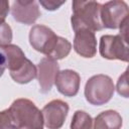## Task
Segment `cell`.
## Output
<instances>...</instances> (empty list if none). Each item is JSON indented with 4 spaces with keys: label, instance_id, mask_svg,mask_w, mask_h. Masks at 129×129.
Wrapping results in <instances>:
<instances>
[{
    "label": "cell",
    "instance_id": "1",
    "mask_svg": "<svg viewBox=\"0 0 129 129\" xmlns=\"http://www.w3.org/2000/svg\"><path fill=\"white\" fill-rule=\"evenodd\" d=\"M72 7L71 22L74 31L79 28H88L95 32L104 28L100 15L102 4L96 1L76 0L73 1Z\"/></svg>",
    "mask_w": 129,
    "mask_h": 129
},
{
    "label": "cell",
    "instance_id": "2",
    "mask_svg": "<svg viewBox=\"0 0 129 129\" xmlns=\"http://www.w3.org/2000/svg\"><path fill=\"white\" fill-rule=\"evenodd\" d=\"M9 110L18 129H43L41 111L32 101L24 98L16 99Z\"/></svg>",
    "mask_w": 129,
    "mask_h": 129
},
{
    "label": "cell",
    "instance_id": "3",
    "mask_svg": "<svg viewBox=\"0 0 129 129\" xmlns=\"http://www.w3.org/2000/svg\"><path fill=\"white\" fill-rule=\"evenodd\" d=\"M115 87L112 79L107 75H96L91 77L85 86L86 100L95 106L108 103L113 97Z\"/></svg>",
    "mask_w": 129,
    "mask_h": 129
},
{
    "label": "cell",
    "instance_id": "4",
    "mask_svg": "<svg viewBox=\"0 0 129 129\" xmlns=\"http://www.w3.org/2000/svg\"><path fill=\"white\" fill-rule=\"evenodd\" d=\"M100 15L104 28H120L123 22L128 18V5L122 0L109 1L102 5Z\"/></svg>",
    "mask_w": 129,
    "mask_h": 129
},
{
    "label": "cell",
    "instance_id": "5",
    "mask_svg": "<svg viewBox=\"0 0 129 129\" xmlns=\"http://www.w3.org/2000/svg\"><path fill=\"white\" fill-rule=\"evenodd\" d=\"M100 54L107 59H119L128 61V45L120 34L117 35H103L100 39L99 45Z\"/></svg>",
    "mask_w": 129,
    "mask_h": 129
},
{
    "label": "cell",
    "instance_id": "6",
    "mask_svg": "<svg viewBox=\"0 0 129 129\" xmlns=\"http://www.w3.org/2000/svg\"><path fill=\"white\" fill-rule=\"evenodd\" d=\"M58 36L47 26L36 24L29 31V43L36 51L48 56L54 48Z\"/></svg>",
    "mask_w": 129,
    "mask_h": 129
},
{
    "label": "cell",
    "instance_id": "7",
    "mask_svg": "<svg viewBox=\"0 0 129 129\" xmlns=\"http://www.w3.org/2000/svg\"><path fill=\"white\" fill-rule=\"evenodd\" d=\"M68 103L61 100H52L41 110L43 125L47 129H60L69 113Z\"/></svg>",
    "mask_w": 129,
    "mask_h": 129
},
{
    "label": "cell",
    "instance_id": "8",
    "mask_svg": "<svg viewBox=\"0 0 129 129\" xmlns=\"http://www.w3.org/2000/svg\"><path fill=\"white\" fill-rule=\"evenodd\" d=\"M37 80L39 85V91L43 94L48 93L55 81V78L59 72V66L56 60L43 57L37 64Z\"/></svg>",
    "mask_w": 129,
    "mask_h": 129
},
{
    "label": "cell",
    "instance_id": "9",
    "mask_svg": "<svg viewBox=\"0 0 129 129\" xmlns=\"http://www.w3.org/2000/svg\"><path fill=\"white\" fill-rule=\"evenodd\" d=\"M74 49L83 57H94L97 53V39L95 32L88 28H79L75 30Z\"/></svg>",
    "mask_w": 129,
    "mask_h": 129
},
{
    "label": "cell",
    "instance_id": "10",
    "mask_svg": "<svg viewBox=\"0 0 129 129\" xmlns=\"http://www.w3.org/2000/svg\"><path fill=\"white\" fill-rule=\"evenodd\" d=\"M11 14L17 22L30 25L38 19L40 11L36 1L16 0L11 5Z\"/></svg>",
    "mask_w": 129,
    "mask_h": 129
},
{
    "label": "cell",
    "instance_id": "11",
    "mask_svg": "<svg viewBox=\"0 0 129 129\" xmlns=\"http://www.w3.org/2000/svg\"><path fill=\"white\" fill-rule=\"evenodd\" d=\"M80 75L73 70L59 71L54 81L57 91L66 97L76 96L80 89Z\"/></svg>",
    "mask_w": 129,
    "mask_h": 129
},
{
    "label": "cell",
    "instance_id": "12",
    "mask_svg": "<svg viewBox=\"0 0 129 129\" xmlns=\"http://www.w3.org/2000/svg\"><path fill=\"white\" fill-rule=\"evenodd\" d=\"M122 117L114 110L101 112L93 119L91 129H121Z\"/></svg>",
    "mask_w": 129,
    "mask_h": 129
},
{
    "label": "cell",
    "instance_id": "13",
    "mask_svg": "<svg viewBox=\"0 0 129 129\" xmlns=\"http://www.w3.org/2000/svg\"><path fill=\"white\" fill-rule=\"evenodd\" d=\"M1 52L5 56L6 67L9 69L10 73L19 70L26 60L24 52L16 44H9L1 47Z\"/></svg>",
    "mask_w": 129,
    "mask_h": 129
},
{
    "label": "cell",
    "instance_id": "14",
    "mask_svg": "<svg viewBox=\"0 0 129 129\" xmlns=\"http://www.w3.org/2000/svg\"><path fill=\"white\" fill-rule=\"evenodd\" d=\"M36 76H37V69L28 58H26L25 62L22 64V67L19 70L10 73V77L12 78V80L22 85L28 84L33 79H35Z\"/></svg>",
    "mask_w": 129,
    "mask_h": 129
},
{
    "label": "cell",
    "instance_id": "15",
    "mask_svg": "<svg viewBox=\"0 0 129 129\" xmlns=\"http://www.w3.org/2000/svg\"><path fill=\"white\" fill-rule=\"evenodd\" d=\"M71 49H72V44H71V42H70L68 39L63 38V37L58 36L54 48L52 49V51L50 52V54H49L47 57L52 58V59H54V60L61 59V58H63V57H66V56L69 55Z\"/></svg>",
    "mask_w": 129,
    "mask_h": 129
},
{
    "label": "cell",
    "instance_id": "16",
    "mask_svg": "<svg viewBox=\"0 0 129 129\" xmlns=\"http://www.w3.org/2000/svg\"><path fill=\"white\" fill-rule=\"evenodd\" d=\"M92 123L93 119L88 113L78 110L73 116L71 122V129H91Z\"/></svg>",
    "mask_w": 129,
    "mask_h": 129
},
{
    "label": "cell",
    "instance_id": "17",
    "mask_svg": "<svg viewBox=\"0 0 129 129\" xmlns=\"http://www.w3.org/2000/svg\"><path fill=\"white\" fill-rule=\"evenodd\" d=\"M0 129H18L9 108L0 112Z\"/></svg>",
    "mask_w": 129,
    "mask_h": 129
},
{
    "label": "cell",
    "instance_id": "18",
    "mask_svg": "<svg viewBox=\"0 0 129 129\" xmlns=\"http://www.w3.org/2000/svg\"><path fill=\"white\" fill-rule=\"evenodd\" d=\"M12 29L6 22L0 23V47L9 45L12 41Z\"/></svg>",
    "mask_w": 129,
    "mask_h": 129
},
{
    "label": "cell",
    "instance_id": "19",
    "mask_svg": "<svg viewBox=\"0 0 129 129\" xmlns=\"http://www.w3.org/2000/svg\"><path fill=\"white\" fill-rule=\"evenodd\" d=\"M117 92L119 95H121L124 98H128L129 96V89H128V70L124 72L123 75H121L117 82Z\"/></svg>",
    "mask_w": 129,
    "mask_h": 129
},
{
    "label": "cell",
    "instance_id": "20",
    "mask_svg": "<svg viewBox=\"0 0 129 129\" xmlns=\"http://www.w3.org/2000/svg\"><path fill=\"white\" fill-rule=\"evenodd\" d=\"M39 3H40V5H42L46 10L53 11V10L58 9L62 4L66 3V1H60V2H58V1H51V0H46V1L41 0V1H39Z\"/></svg>",
    "mask_w": 129,
    "mask_h": 129
},
{
    "label": "cell",
    "instance_id": "21",
    "mask_svg": "<svg viewBox=\"0 0 129 129\" xmlns=\"http://www.w3.org/2000/svg\"><path fill=\"white\" fill-rule=\"evenodd\" d=\"M9 12V2L6 0H0V23L5 22V18Z\"/></svg>",
    "mask_w": 129,
    "mask_h": 129
},
{
    "label": "cell",
    "instance_id": "22",
    "mask_svg": "<svg viewBox=\"0 0 129 129\" xmlns=\"http://www.w3.org/2000/svg\"><path fill=\"white\" fill-rule=\"evenodd\" d=\"M5 69H6V59H5L4 54L0 51V77L3 75Z\"/></svg>",
    "mask_w": 129,
    "mask_h": 129
}]
</instances>
